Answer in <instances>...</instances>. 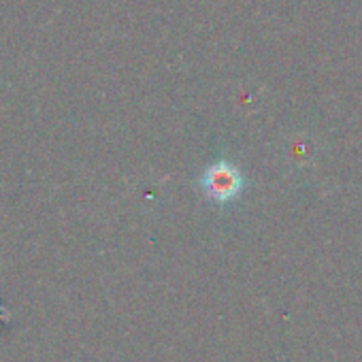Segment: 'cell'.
Instances as JSON below:
<instances>
[{"label": "cell", "mask_w": 362, "mask_h": 362, "mask_svg": "<svg viewBox=\"0 0 362 362\" xmlns=\"http://www.w3.org/2000/svg\"><path fill=\"white\" fill-rule=\"evenodd\" d=\"M201 186L205 194L216 201V203H230L241 194L243 188V175L241 170L228 162V160H218L214 162L201 177Z\"/></svg>", "instance_id": "6da1fadb"}]
</instances>
